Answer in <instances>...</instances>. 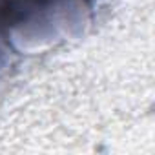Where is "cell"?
<instances>
[{
    "label": "cell",
    "mask_w": 155,
    "mask_h": 155,
    "mask_svg": "<svg viewBox=\"0 0 155 155\" xmlns=\"http://www.w3.org/2000/svg\"><path fill=\"white\" fill-rule=\"evenodd\" d=\"M6 44H8V42L0 37V69L4 68V58H6V48H4V46H6Z\"/></svg>",
    "instance_id": "7a4b0ae2"
},
{
    "label": "cell",
    "mask_w": 155,
    "mask_h": 155,
    "mask_svg": "<svg viewBox=\"0 0 155 155\" xmlns=\"http://www.w3.org/2000/svg\"><path fill=\"white\" fill-rule=\"evenodd\" d=\"M88 0H0V37L18 33L28 38H49L58 24L68 20V11L82 9Z\"/></svg>",
    "instance_id": "6da1fadb"
}]
</instances>
